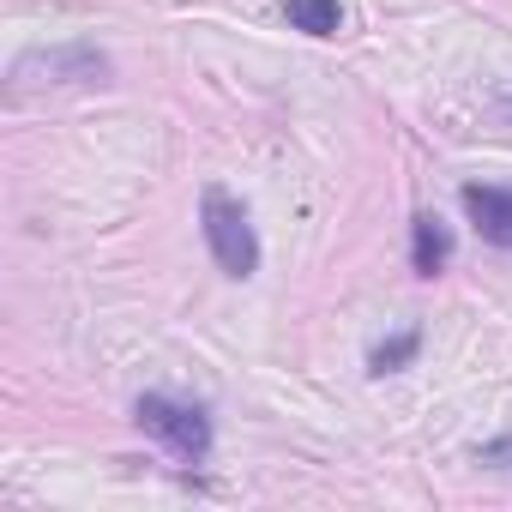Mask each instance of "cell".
<instances>
[{"label":"cell","instance_id":"obj_1","mask_svg":"<svg viewBox=\"0 0 512 512\" xmlns=\"http://www.w3.org/2000/svg\"><path fill=\"white\" fill-rule=\"evenodd\" d=\"M67 85H109V61L91 43H67V49H31L13 61L7 91L31 97V91H67Z\"/></svg>","mask_w":512,"mask_h":512},{"label":"cell","instance_id":"obj_2","mask_svg":"<svg viewBox=\"0 0 512 512\" xmlns=\"http://www.w3.org/2000/svg\"><path fill=\"white\" fill-rule=\"evenodd\" d=\"M199 217H205V241H211V260L229 272V278H253L260 272V241H253V223H247V211L229 199V193H205V205H199Z\"/></svg>","mask_w":512,"mask_h":512},{"label":"cell","instance_id":"obj_3","mask_svg":"<svg viewBox=\"0 0 512 512\" xmlns=\"http://www.w3.org/2000/svg\"><path fill=\"white\" fill-rule=\"evenodd\" d=\"M133 422L145 428V434H157L175 458H187V464H199L205 452H211V422H205V410H193V404H175V398H139V410H133Z\"/></svg>","mask_w":512,"mask_h":512},{"label":"cell","instance_id":"obj_4","mask_svg":"<svg viewBox=\"0 0 512 512\" xmlns=\"http://www.w3.org/2000/svg\"><path fill=\"white\" fill-rule=\"evenodd\" d=\"M464 211L482 241L512 247V187H464Z\"/></svg>","mask_w":512,"mask_h":512},{"label":"cell","instance_id":"obj_5","mask_svg":"<svg viewBox=\"0 0 512 512\" xmlns=\"http://www.w3.org/2000/svg\"><path fill=\"white\" fill-rule=\"evenodd\" d=\"M446 253H452L446 223H440L434 211L416 217V229H410V266H416V278H440V272H446Z\"/></svg>","mask_w":512,"mask_h":512},{"label":"cell","instance_id":"obj_6","mask_svg":"<svg viewBox=\"0 0 512 512\" xmlns=\"http://www.w3.org/2000/svg\"><path fill=\"white\" fill-rule=\"evenodd\" d=\"M290 25L308 37H338L344 13H338V0H290Z\"/></svg>","mask_w":512,"mask_h":512},{"label":"cell","instance_id":"obj_7","mask_svg":"<svg viewBox=\"0 0 512 512\" xmlns=\"http://www.w3.org/2000/svg\"><path fill=\"white\" fill-rule=\"evenodd\" d=\"M416 350H422V332H398L392 344H380V350H374V362H368V368H374V374H392V368H404Z\"/></svg>","mask_w":512,"mask_h":512}]
</instances>
